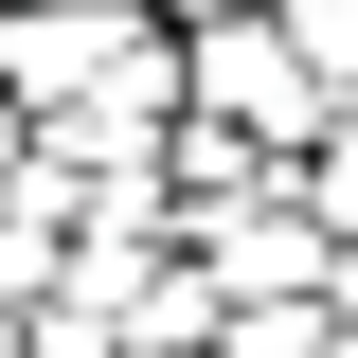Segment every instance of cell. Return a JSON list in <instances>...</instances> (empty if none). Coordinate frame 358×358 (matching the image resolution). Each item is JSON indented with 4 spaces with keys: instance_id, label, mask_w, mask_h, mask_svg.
Returning <instances> with one entry per match:
<instances>
[{
    "instance_id": "6da1fadb",
    "label": "cell",
    "mask_w": 358,
    "mask_h": 358,
    "mask_svg": "<svg viewBox=\"0 0 358 358\" xmlns=\"http://www.w3.org/2000/svg\"><path fill=\"white\" fill-rule=\"evenodd\" d=\"M179 108H215V126H251V143H287V162H305L322 126H341V90L305 72V36H287V18H197V36H179Z\"/></svg>"
},
{
    "instance_id": "7a4b0ae2",
    "label": "cell",
    "mask_w": 358,
    "mask_h": 358,
    "mask_svg": "<svg viewBox=\"0 0 358 358\" xmlns=\"http://www.w3.org/2000/svg\"><path fill=\"white\" fill-rule=\"evenodd\" d=\"M179 251L215 268V305H251V287H322L341 233L305 215V162H287V179H233V197H179Z\"/></svg>"
},
{
    "instance_id": "3957f363",
    "label": "cell",
    "mask_w": 358,
    "mask_h": 358,
    "mask_svg": "<svg viewBox=\"0 0 358 358\" xmlns=\"http://www.w3.org/2000/svg\"><path fill=\"white\" fill-rule=\"evenodd\" d=\"M54 268H72V215L0 197V305H54Z\"/></svg>"
},
{
    "instance_id": "277c9868",
    "label": "cell",
    "mask_w": 358,
    "mask_h": 358,
    "mask_svg": "<svg viewBox=\"0 0 358 358\" xmlns=\"http://www.w3.org/2000/svg\"><path fill=\"white\" fill-rule=\"evenodd\" d=\"M268 18H287V36H305V72L358 108V0H268Z\"/></svg>"
},
{
    "instance_id": "5b68a950",
    "label": "cell",
    "mask_w": 358,
    "mask_h": 358,
    "mask_svg": "<svg viewBox=\"0 0 358 358\" xmlns=\"http://www.w3.org/2000/svg\"><path fill=\"white\" fill-rule=\"evenodd\" d=\"M305 215H322V233H358V108L305 143Z\"/></svg>"
},
{
    "instance_id": "8992f818",
    "label": "cell",
    "mask_w": 358,
    "mask_h": 358,
    "mask_svg": "<svg viewBox=\"0 0 358 358\" xmlns=\"http://www.w3.org/2000/svg\"><path fill=\"white\" fill-rule=\"evenodd\" d=\"M36 358H126V322L108 305H36Z\"/></svg>"
},
{
    "instance_id": "52a82bcc",
    "label": "cell",
    "mask_w": 358,
    "mask_h": 358,
    "mask_svg": "<svg viewBox=\"0 0 358 358\" xmlns=\"http://www.w3.org/2000/svg\"><path fill=\"white\" fill-rule=\"evenodd\" d=\"M322 305H341V322H358V233H341V251H322Z\"/></svg>"
},
{
    "instance_id": "ba28073f",
    "label": "cell",
    "mask_w": 358,
    "mask_h": 358,
    "mask_svg": "<svg viewBox=\"0 0 358 358\" xmlns=\"http://www.w3.org/2000/svg\"><path fill=\"white\" fill-rule=\"evenodd\" d=\"M18 143H36V108H18V90H0V179H18Z\"/></svg>"
},
{
    "instance_id": "9c48e42d",
    "label": "cell",
    "mask_w": 358,
    "mask_h": 358,
    "mask_svg": "<svg viewBox=\"0 0 358 358\" xmlns=\"http://www.w3.org/2000/svg\"><path fill=\"white\" fill-rule=\"evenodd\" d=\"M162 18H179V36H197V18H251V0H162Z\"/></svg>"
},
{
    "instance_id": "30bf717a",
    "label": "cell",
    "mask_w": 358,
    "mask_h": 358,
    "mask_svg": "<svg viewBox=\"0 0 358 358\" xmlns=\"http://www.w3.org/2000/svg\"><path fill=\"white\" fill-rule=\"evenodd\" d=\"M0 358H36V305H0Z\"/></svg>"
},
{
    "instance_id": "8fae6325",
    "label": "cell",
    "mask_w": 358,
    "mask_h": 358,
    "mask_svg": "<svg viewBox=\"0 0 358 358\" xmlns=\"http://www.w3.org/2000/svg\"><path fill=\"white\" fill-rule=\"evenodd\" d=\"M322 358H358V322H341V341H322Z\"/></svg>"
},
{
    "instance_id": "7c38bea8",
    "label": "cell",
    "mask_w": 358,
    "mask_h": 358,
    "mask_svg": "<svg viewBox=\"0 0 358 358\" xmlns=\"http://www.w3.org/2000/svg\"><path fill=\"white\" fill-rule=\"evenodd\" d=\"M126 358H162V341H126Z\"/></svg>"
}]
</instances>
